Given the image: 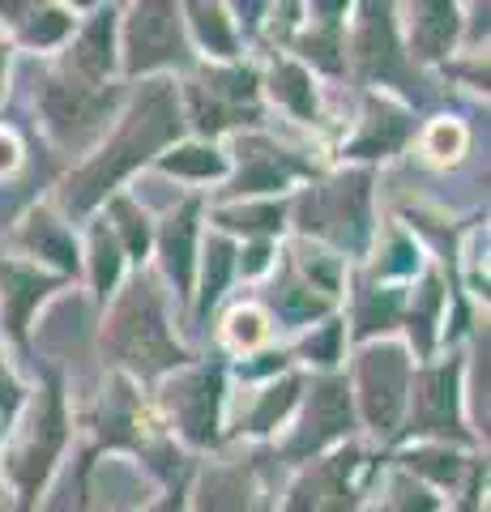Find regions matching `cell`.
I'll return each instance as SVG.
<instances>
[{
	"label": "cell",
	"instance_id": "37",
	"mask_svg": "<svg viewBox=\"0 0 491 512\" xmlns=\"http://www.w3.org/2000/svg\"><path fill=\"white\" fill-rule=\"evenodd\" d=\"M457 146H462V128L457 124H440L432 133V154L436 158H445V150H457Z\"/></svg>",
	"mask_w": 491,
	"mask_h": 512
},
{
	"label": "cell",
	"instance_id": "8",
	"mask_svg": "<svg viewBox=\"0 0 491 512\" xmlns=\"http://www.w3.org/2000/svg\"><path fill=\"white\" fill-rule=\"evenodd\" d=\"M218 393H223V376L218 367H201L188 372L167 389V406L176 414L180 431L193 444H214L218 440Z\"/></svg>",
	"mask_w": 491,
	"mask_h": 512
},
{
	"label": "cell",
	"instance_id": "20",
	"mask_svg": "<svg viewBox=\"0 0 491 512\" xmlns=\"http://www.w3.org/2000/svg\"><path fill=\"white\" fill-rule=\"evenodd\" d=\"M22 244L30 252L47 256V261L60 265V269H77V244H73V235L60 227V222L47 218V214H30L26 231H22Z\"/></svg>",
	"mask_w": 491,
	"mask_h": 512
},
{
	"label": "cell",
	"instance_id": "21",
	"mask_svg": "<svg viewBox=\"0 0 491 512\" xmlns=\"http://www.w3.org/2000/svg\"><path fill=\"white\" fill-rule=\"evenodd\" d=\"M299 163L282 158V150H269V146H248L244 154V171H240V184L235 192H261V188H282L287 175H295Z\"/></svg>",
	"mask_w": 491,
	"mask_h": 512
},
{
	"label": "cell",
	"instance_id": "35",
	"mask_svg": "<svg viewBox=\"0 0 491 512\" xmlns=\"http://www.w3.org/2000/svg\"><path fill=\"white\" fill-rule=\"evenodd\" d=\"M265 338V320L257 308H240L231 312V342L235 346H257Z\"/></svg>",
	"mask_w": 491,
	"mask_h": 512
},
{
	"label": "cell",
	"instance_id": "10",
	"mask_svg": "<svg viewBox=\"0 0 491 512\" xmlns=\"http://www.w3.org/2000/svg\"><path fill=\"white\" fill-rule=\"evenodd\" d=\"M252 73H210L205 82H197L188 90V103H193V116H197V128L201 133H218L235 120H257L252 111Z\"/></svg>",
	"mask_w": 491,
	"mask_h": 512
},
{
	"label": "cell",
	"instance_id": "40",
	"mask_svg": "<svg viewBox=\"0 0 491 512\" xmlns=\"http://www.w3.org/2000/svg\"><path fill=\"white\" fill-rule=\"evenodd\" d=\"M0 77H5V47H0Z\"/></svg>",
	"mask_w": 491,
	"mask_h": 512
},
{
	"label": "cell",
	"instance_id": "24",
	"mask_svg": "<svg viewBox=\"0 0 491 512\" xmlns=\"http://www.w3.org/2000/svg\"><path fill=\"white\" fill-rule=\"evenodd\" d=\"M295 393H299V380H282V384H274V389H265L261 402L252 406V414H248V431H269L274 427L282 414L291 410Z\"/></svg>",
	"mask_w": 491,
	"mask_h": 512
},
{
	"label": "cell",
	"instance_id": "12",
	"mask_svg": "<svg viewBox=\"0 0 491 512\" xmlns=\"http://www.w3.org/2000/svg\"><path fill=\"white\" fill-rule=\"evenodd\" d=\"M355 56H359V69L380 82H410V69L398 52V39H393V22H389V9H376L368 5L363 9V22H359V39H355Z\"/></svg>",
	"mask_w": 491,
	"mask_h": 512
},
{
	"label": "cell",
	"instance_id": "16",
	"mask_svg": "<svg viewBox=\"0 0 491 512\" xmlns=\"http://www.w3.org/2000/svg\"><path fill=\"white\" fill-rule=\"evenodd\" d=\"M355 461H359L355 448H351V453H342V457H329V461H321V466H316L308 478H299V483H295L287 512H316L329 491H334L338 483H346V474L355 470Z\"/></svg>",
	"mask_w": 491,
	"mask_h": 512
},
{
	"label": "cell",
	"instance_id": "32",
	"mask_svg": "<svg viewBox=\"0 0 491 512\" xmlns=\"http://www.w3.org/2000/svg\"><path fill=\"white\" fill-rule=\"evenodd\" d=\"M436 308H440V278H427L423 282V295L415 303V312H410V333H415L419 350L432 346V320H436Z\"/></svg>",
	"mask_w": 491,
	"mask_h": 512
},
{
	"label": "cell",
	"instance_id": "19",
	"mask_svg": "<svg viewBox=\"0 0 491 512\" xmlns=\"http://www.w3.org/2000/svg\"><path fill=\"white\" fill-rule=\"evenodd\" d=\"M116 13L112 9H103V13H94V22L86 26V35L82 43H77V52H73V64H77V73L86 77V82H99V77L112 69V22Z\"/></svg>",
	"mask_w": 491,
	"mask_h": 512
},
{
	"label": "cell",
	"instance_id": "5",
	"mask_svg": "<svg viewBox=\"0 0 491 512\" xmlns=\"http://www.w3.org/2000/svg\"><path fill=\"white\" fill-rule=\"evenodd\" d=\"M60 448H65V402H60V384L52 380L47 393H43V406L35 414V423H30L26 448L9 466L13 483H18V491H22V512H30V504H35V491L43 487V478H47V470H52Z\"/></svg>",
	"mask_w": 491,
	"mask_h": 512
},
{
	"label": "cell",
	"instance_id": "13",
	"mask_svg": "<svg viewBox=\"0 0 491 512\" xmlns=\"http://www.w3.org/2000/svg\"><path fill=\"white\" fill-rule=\"evenodd\" d=\"M201 512H265V491L252 466H218L201 478Z\"/></svg>",
	"mask_w": 491,
	"mask_h": 512
},
{
	"label": "cell",
	"instance_id": "1",
	"mask_svg": "<svg viewBox=\"0 0 491 512\" xmlns=\"http://www.w3.org/2000/svg\"><path fill=\"white\" fill-rule=\"evenodd\" d=\"M176 133H180L176 90H171V82H150L146 90L137 94V103H133L129 116H124L112 146L69 180L65 205L73 214H86L94 201H103L107 192L124 180V175H129L133 167H141L146 158H154Z\"/></svg>",
	"mask_w": 491,
	"mask_h": 512
},
{
	"label": "cell",
	"instance_id": "29",
	"mask_svg": "<svg viewBox=\"0 0 491 512\" xmlns=\"http://www.w3.org/2000/svg\"><path fill=\"white\" fill-rule=\"evenodd\" d=\"M398 320V291H363L359 299V333H385Z\"/></svg>",
	"mask_w": 491,
	"mask_h": 512
},
{
	"label": "cell",
	"instance_id": "28",
	"mask_svg": "<svg viewBox=\"0 0 491 512\" xmlns=\"http://www.w3.org/2000/svg\"><path fill=\"white\" fill-rule=\"evenodd\" d=\"M376 512H436V495L427 491V487H419L415 478L398 474V478L389 483L385 504H380Z\"/></svg>",
	"mask_w": 491,
	"mask_h": 512
},
{
	"label": "cell",
	"instance_id": "11",
	"mask_svg": "<svg viewBox=\"0 0 491 512\" xmlns=\"http://www.w3.org/2000/svg\"><path fill=\"white\" fill-rule=\"evenodd\" d=\"M415 431L427 436H466L462 423H457V363L445 367H427L415 380Z\"/></svg>",
	"mask_w": 491,
	"mask_h": 512
},
{
	"label": "cell",
	"instance_id": "36",
	"mask_svg": "<svg viewBox=\"0 0 491 512\" xmlns=\"http://www.w3.org/2000/svg\"><path fill=\"white\" fill-rule=\"evenodd\" d=\"M338 346H342V325L334 320V325H325L316 338H308V346H304V355H312L316 363H334L338 359Z\"/></svg>",
	"mask_w": 491,
	"mask_h": 512
},
{
	"label": "cell",
	"instance_id": "26",
	"mask_svg": "<svg viewBox=\"0 0 491 512\" xmlns=\"http://www.w3.org/2000/svg\"><path fill=\"white\" fill-rule=\"evenodd\" d=\"M188 13H193V22H197L201 43L210 47L214 56H235V39H231V30H227L223 9H218V5H193Z\"/></svg>",
	"mask_w": 491,
	"mask_h": 512
},
{
	"label": "cell",
	"instance_id": "3",
	"mask_svg": "<svg viewBox=\"0 0 491 512\" xmlns=\"http://www.w3.org/2000/svg\"><path fill=\"white\" fill-rule=\"evenodd\" d=\"M304 231L334 239L338 248L359 252L368 244V175H342V180L312 188L299 205Z\"/></svg>",
	"mask_w": 491,
	"mask_h": 512
},
{
	"label": "cell",
	"instance_id": "7",
	"mask_svg": "<svg viewBox=\"0 0 491 512\" xmlns=\"http://www.w3.org/2000/svg\"><path fill=\"white\" fill-rule=\"evenodd\" d=\"M158 64H188L176 5H137L129 18V73H146Z\"/></svg>",
	"mask_w": 491,
	"mask_h": 512
},
{
	"label": "cell",
	"instance_id": "27",
	"mask_svg": "<svg viewBox=\"0 0 491 512\" xmlns=\"http://www.w3.org/2000/svg\"><path fill=\"white\" fill-rule=\"evenodd\" d=\"M274 308H278L282 316H287V320H295V325H299V320L321 316V312H325V303L316 299V295H312L299 278H287V282H282L278 291H274Z\"/></svg>",
	"mask_w": 491,
	"mask_h": 512
},
{
	"label": "cell",
	"instance_id": "41",
	"mask_svg": "<svg viewBox=\"0 0 491 512\" xmlns=\"http://www.w3.org/2000/svg\"><path fill=\"white\" fill-rule=\"evenodd\" d=\"M462 512H474V504H466V508H462Z\"/></svg>",
	"mask_w": 491,
	"mask_h": 512
},
{
	"label": "cell",
	"instance_id": "22",
	"mask_svg": "<svg viewBox=\"0 0 491 512\" xmlns=\"http://www.w3.org/2000/svg\"><path fill=\"white\" fill-rule=\"evenodd\" d=\"M274 94L295 111V116H304V120L316 116V99H312L308 73L299 69V64H274Z\"/></svg>",
	"mask_w": 491,
	"mask_h": 512
},
{
	"label": "cell",
	"instance_id": "14",
	"mask_svg": "<svg viewBox=\"0 0 491 512\" xmlns=\"http://www.w3.org/2000/svg\"><path fill=\"white\" fill-rule=\"evenodd\" d=\"M0 286H5V329L13 333L18 342H26V325H30V312L39 308V299L47 291H56L52 278H39L35 269L26 265H5L0 261Z\"/></svg>",
	"mask_w": 491,
	"mask_h": 512
},
{
	"label": "cell",
	"instance_id": "23",
	"mask_svg": "<svg viewBox=\"0 0 491 512\" xmlns=\"http://www.w3.org/2000/svg\"><path fill=\"white\" fill-rule=\"evenodd\" d=\"M231 244L227 239H210V252H205V282H201V316L214 308L218 295H223V286L231 278Z\"/></svg>",
	"mask_w": 491,
	"mask_h": 512
},
{
	"label": "cell",
	"instance_id": "2",
	"mask_svg": "<svg viewBox=\"0 0 491 512\" xmlns=\"http://www.w3.org/2000/svg\"><path fill=\"white\" fill-rule=\"evenodd\" d=\"M103 346L112 350L124 367H133L141 376H158V372L180 367L188 359L184 350L171 342L163 299H158L150 278H137L129 291L116 299L112 320H107V333H103Z\"/></svg>",
	"mask_w": 491,
	"mask_h": 512
},
{
	"label": "cell",
	"instance_id": "38",
	"mask_svg": "<svg viewBox=\"0 0 491 512\" xmlns=\"http://www.w3.org/2000/svg\"><path fill=\"white\" fill-rule=\"evenodd\" d=\"M13 406H18V384L9 380L5 363H0V410H13Z\"/></svg>",
	"mask_w": 491,
	"mask_h": 512
},
{
	"label": "cell",
	"instance_id": "4",
	"mask_svg": "<svg viewBox=\"0 0 491 512\" xmlns=\"http://www.w3.org/2000/svg\"><path fill=\"white\" fill-rule=\"evenodd\" d=\"M406 389H410V359L398 346H376L363 350L359 359V402L363 414L376 431H393L398 414L406 406Z\"/></svg>",
	"mask_w": 491,
	"mask_h": 512
},
{
	"label": "cell",
	"instance_id": "6",
	"mask_svg": "<svg viewBox=\"0 0 491 512\" xmlns=\"http://www.w3.org/2000/svg\"><path fill=\"white\" fill-rule=\"evenodd\" d=\"M39 99H43V116L60 141H82L103 124L107 107H112V90L73 82V77H47Z\"/></svg>",
	"mask_w": 491,
	"mask_h": 512
},
{
	"label": "cell",
	"instance_id": "33",
	"mask_svg": "<svg viewBox=\"0 0 491 512\" xmlns=\"http://www.w3.org/2000/svg\"><path fill=\"white\" fill-rule=\"evenodd\" d=\"M65 35H69V13L65 9H43V13H35V22H26V30H22V39L35 43V47H47V43L65 39Z\"/></svg>",
	"mask_w": 491,
	"mask_h": 512
},
{
	"label": "cell",
	"instance_id": "34",
	"mask_svg": "<svg viewBox=\"0 0 491 512\" xmlns=\"http://www.w3.org/2000/svg\"><path fill=\"white\" fill-rule=\"evenodd\" d=\"M112 214H116L120 231H124V248H129L133 256H146V244H150V227H146V218H141L129 201H116V205H112Z\"/></svg>",
	"mask_w": 491,
	"mask_h": 512
},
{
	"label": "cell",
	"instance_id": "17",
	"mask_svg": "<svg viewBox=\"0 0 491 512\" xmlns=\"http://www.w3.org/2000/svg\"><path fill=\"white\" fill-rule=\"evenodd\" d=\"M402 137H406V116H402V111H393L385 103H372L368 107V120H363V133L355 137L351 154H359V158L389 154V150L402 146Z\"/></svg>",
	"mask_w": 491,
	"mask_h": 512
},
{
	"label": "cell",
	"instance_id": "31",
	"mask_svg": "<svg viewBox=\"0 0 491 512\" xmlns=\"http://www.w3.org/2000/svg\"><path fill=\"white\" fill-rule=\"evenodd\" d=\"M218 222L231 231H248V235H257V231H274L282 227V205H252V210H223L218 214Z\"/></svg>",
	"mask_w": 491,
	"mask_h": 512
},
{
	"label": "cell",
	"instance_id": "18",
	"mask_svg": "<svg viewBox=\"0 0 491 512\" xmlns=\"http://www.w3.org/2000/svg\"><path fill=\"white\" fill-rule=\"evenodd\" d=\"M453 30H457V9L453 5H419L415 9V35H410V47H415L423 60H436V56L449 52Z\"/></svg>",
	"mask_w": 491,
	"mask_h": 512
},
{
	"label": "cell",
	"instance_id": "39",
	"mask_svg": "<svg viewBox=\"0 0 491 512\" xmlns=\"http://www.w3.org/2000/svg\"><path fill=\"white\" fill-rule=\"evenodd\" d=\"M13 167H18V141L0 133V171H13Z\"/></svg>",
	"mask_w": 491,
	"mask_h": 512
},
{
	"label": "cell",
	"instance_id": "15",
	"mask_svg": "<svg viewBox=\"0 0 491 512\" xmlns=\"http://www.w3.org/2000/svg\"><path fill=\"white\" fill-rule=\"evenodd\" d=\"M197 214H201V205L188 201V205H180V210L167 218V227H163V265H167V274H171V282H176L180 295H188V286H193Z\"/></svg>",
	"mask_w": 491,
	"mask_h": 512
},
{
	"label": "cell",
	"instance_id": "25",
	"mask_svg": "<svg viewBox=\"0 0 491 512\" xmlns=\"http://www.w3.org/2000/svg\"><path fill=\"white\" fill-rule=\"evenodd\" d=\"M163 171L210 180V175H223L227 163H223V158H218L214 150H205V146H188V150H176V154H163Z\"/></svg>",
	"mask_w": 491,
	"mask_h": 512
},
{
	"label": "cell",
	"instance_id": "9",
	"mask_svg": "<svg viewBox=\"0 0 491 512\" xmlns=\"http://www.w3.org/2000/svg\"><path fill=\"white\" fill-rule=\"evenodd\" d=\"M351 431V393H346V380L329 376L321 384H312V402L308 414L299 423L295 440L287 444V457H308L316 448H325L329 440H338Z\"/></svg>",
	"mask_w": 491,
	"mask_h": 512
},
{
	"label": "cell",
	"instance_id": "30",
	"mask_svg": "<svg viewBox=\"0 0 491 512\" xmlns=\"http://www.w3.org/2000/svg\"><path fill=\"white\" fill-rule=\"evenodd\" d=\"M120 278V248L107 227H94V286H99V295H107Z\"/></svg>",
	"mask_w": 491,
	"mask_h": 512
}]
</instances>
